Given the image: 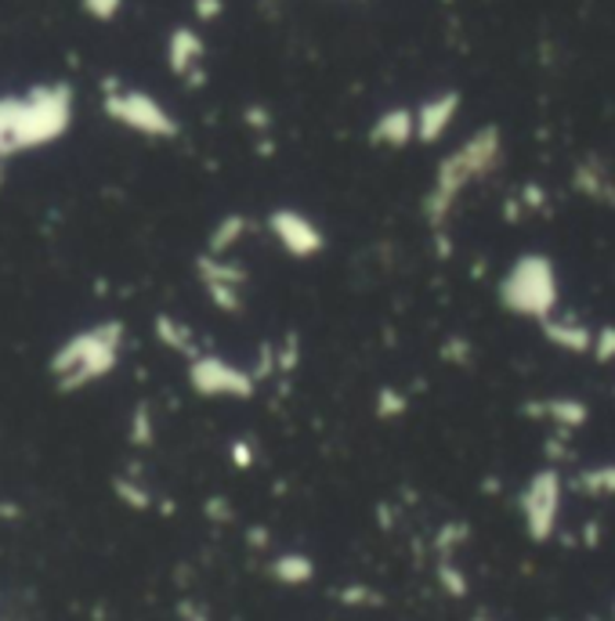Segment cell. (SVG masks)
I'll list each match as a JSON object with an SVG mask.
<instances>
[{"instance_id":"obj_1","label":"cell","mask_w":615,"mask_h":621,"mask_svg":"<svg viewBox=\"0 0 615 621\" xmlns=\"http://www.w3.org/2000/svg\"><path fill=\"white\" fill-rule=\"evenodd\" d=\"M496 296L507 315L533 318L544 326L547 318L558 315V301H561L558 268H554V260L544 253H525L503 271Z\"/></svg>"},{"instance_id":"obj_2","label":"cell","mask_w":615,"mask_h":621,"mask_svg":"<svg viewBox=\"0 0 615 621\" xmlns=\"http://www.w3.org/2000/svg\"><path fill=\"white\" fill-rule=\"evenodd\" d=\"M496 159H500V138L492 131L474 134L471 142L460 145L457 153H452L446 163L438 167L435 184H431V195H427L431 225H435V228L446 225V217H449L452 203H457V195L467 189V184L485 178V173L496 167Z\"/></svg>"},{"instance_id":"obj_3","label":"cell","mask_w":615,"mask_h":621,"mask_svg":"<svg viewBox=\"0 0 615 621\" xmlns=\"http://www.w3.org/2000/svg\"><path fill=\"white\" fill-rule=\"evenodd\" d=\"M561 506H564V481L558 470H536L528 484L522 488V524H525V535L533 542H547L554 539L558 531V520H561Z\"/></svg>"},{"instance_id":"obj_4","label":"cell","mask_w":615,"mask_h":621,"mask_svg":"<svg viewBox=\"0 0 615 621\" xmlns=\"http://www.w3.org/2000/svg\"><path fill=\"white\" fill-rule=\"evenodd\" d=\"M268 232L276 235V242L282 250L298 260H312L326 250L323 228H318L308 214H301V210H290V206L272 210V214H268Z\"/></svg>"},{"instance_id":"obj_5","label":"cell","mask_w":615,"mask_h":621,"mask_svg":"<svg viewBox=\"0 0 615 621\" xmlns=\"http://www.w3.org/2000/svg\"><path fill=\"white\" fill-rule=\"evenodd\" d=\"M192 383L195 391L206 397H250L254 394L250 372L221 362V358H200V362L192 365Z\"/></svg>"},{"instance_id":"obj_6","label":"cell","mask_w":615,"mask_h":621,"mask_svg":"<svg viewBox=\"0 0 615 621\" xmlns=\"http://www.w3.org/2000/svg\"><path fill=\"white\" fill-rule=\"evenodd\" d=\"M105 109H109V116H116L120 123H127V127L142 131V134H175V120L142 91L113 94L105 102Z\"/></svg>"},{"instance_id":"obj_7","label":"cell","mask_w":615,"mask_h":621,"mask_svg":"<svg viewBox=\"0 0 615 621\" xmlns=\"http://www.w3.org/2000/svg\"><path fill=\"white\" fill-rule=\"evenodd\" d=\"M457 109H460V98L457 94H438L424 102L416 109V138L421 142H438L441 134L449 131V123L457 120Z\"/></svg>"},{"instance_id":"obj_8","label":"cell","mask_w":615,"mask_h":621,"mask_svg":"<svg viewBox=\"0 0 615 621\" xmlns=\"http://www.w3.org/2000/svg\"><path fill=\"white\" fill-rule=\"evenodd\" d=\"M544 332L550 337V343H558V347H564V351H572V354L594 351V337H597V332H594V329H586L583 321H575V318H558V315L544 321Z\"/></svg>"},{"instance_id":"obj_9","label":"cell","mask_w":615,"mask_h":621,"mask_svg":"<svg viewBox=\"0 0 615 621\" xmlns=\"http://www.w3.org/2000/svg\"><path fill=\"white\" fill-rule=\"evenodd\" d=\"M410 138H416V116L410 113V109H391V113H384V116L377 120L373 142L399 148V145H405Z\"/></svg>"},{"instance_id":"obj_10","label":"cell","mask_w":615,"mask_h":621,"mask_svg":"<svg viewBox=\"0 0 615 621\" xmlns=\"http://www.w3.org/2000/svg\"><path fill=\"white\" fill-rule=\"evenodd\" d=\"M272 575L282 586H308L315 578V561L308 553H279L272 564Z\"/></svg>"},{"instance_id":"obj_11","label":"cell","mask_w":615,"mask_h":621,"mask_svg":"<svg viewBox=\"0 0 615 621\" xmlns=\"http://www.w3.org/2000/svg\"><path fill=\"white\" fill-rule=\"evenodd\" d=\"M575 484H580L583 495H594V499H608V495H615V463L583 470Z\"/></svg>"},{"instance_id":"obj_12","label":"cell","mask_w":615,"mask_h":621,"mask_svg":"<svg viewBox=\"0 0 615 621\" xmlns=\"http://www.w3.org/2000/svg\"><path fill=\"white\" fill-rule=\"evenodd\" d=\"M200 52H203V44L195 41V33L178 30L175 36H170V66H175L178 72L192 69V61L200 58Z\"/></svg>"},{"instance_id":"obj_13","label":"cell","mask_w":615,"mask_h":621,"mask_svg":"<svg viewBox=\"0 0 615 621\" xmlns=\"http://www.w3.org/2000/svg\"><path fill=\"white\" fill-rule=\"evenodd\" d=\"M594 354L605 362V358L615 354V329H601L597 337H594Z\"/></svg>"},{"instance_id":"obj_14","label":"cell","mask_w":615,"mask_h":621,"mask_svg":"<svg viewBox=\"0 0 615 621\" xmlns=\"http://www.w3.org/2000/svg\"><path fill=\"white\" fill-rule=\"evenodd\" d=\"M83 8H88L94 19H113L116 8H120V0H83Z\"/></svg>"},{"instance_id":"obj_15","label":"cell","mask_w":615,"mask_h":621,"mask_svg":"<svg viewBox=\"0 0 615 621\" xmlns=\"http://www.w3.org/2000/svg\"><path fill=\"white\" fill-rule=\"evenodd\" d=\"M474 621H489V618H485V614H478V618H474Z\"/></svg>"},{"instance_id":"obj_16","label":"cell","mask_w":615,"mask_h":621,"mask_svg":"<svg viewBox=\"0 0 615 621\" xmlns=\"http://www.w3.org/2000/svg\"><path fill=\"white\" fill-rule=\"evenodd\" d=\"M612 621H615V603H612Z\"/></svg>"}]
</instances>
